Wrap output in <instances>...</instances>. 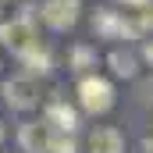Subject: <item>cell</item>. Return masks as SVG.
Here are the masks:
<instances>
[{"label":"cell","mask_w":153,"mask_h":153,"mask_svg":"<svg viewBox=\"0 0 153 153\" xmlns=\"http://www.w3.org/2000/svg\"><path fill=\"white\" fill-rule=\"evenodd\" d=\"M46 153H75V143H71L68 135H50V143H46Z\"/></svg>","instance_id":"obj_11"},{"label":"cell","mask_w":153,"mask_h":153,"mask_svg":"<svg viewBox=\"0 0 153 153\" xmlns=\"http://www.w3.org/2000/svg\"><path fill=\"white\" fill-rule=\"evenodd\" d=\"M46 143H50V132H46V125H22V146L29 153H46Z\"/></svg>","instance_id":"obj_8"},{"label":"cell","mask_w":153,"mask_h":153,"mask_svg":"<svg viewBox=\"0 0 153 153\" xmlns=\"http://www.w3.org/2000/svg\"><path fill=\"white\" fill-rule=\"evenodd\" d=\"M89 153H125V139L117 128H96L89 135Z\"/></svg>","instance_id":"obj_6"},{"label":"cell","mask_w":153,"mask_h":153,"mask_svg":"<svg viewBox=\"0 0 153 153\" xmlns=\"http://www.w3.org/2000/svg\"><path fill=\"white\" fill-rule=\"evenodd\" d=\"M139 100H143L146 107H153V78H146V82H139Z\"/></svg>","instance_id":"obj_12"},{"label":"cell","mask_w":153,"mask_h":153,"mask_svg":"<svg viewBox=\"0 0 153 153\" xmlns=\"http://www.w3.org/2000/svg\"><path fill=\"white\" fill-rule=\"evenodd\" d=\"M93 29H96V32H103V36H121L125 29H128V32H139V25H135V22L128 25L125 18H117L114 11H100V14L93 18Z\"/></svg>","instance_id":"obj_7"},{"label":"cell","mask_w":153,"mask_h":153,"mask_svg":"<svg viewBox=\"0 0 153 153\" xmlns=\"http://www.w3.org/2000/svg\"><path fill=\"white\" fill-rule=\"evenodd\" d=\"M117 4H128V7H143L146 0H117Z\"/></svg>","instance_id":"obj_14"},{"label":"cell","mask_w":153,"mask_h":153,"mask_svg":"<svg viewBox=\"0 0 153 153\" xmlns=\"http://www.w3.org/2000/svg\"><path fill=\"white\" fill-rule=\"evenodd\" d=\"M78 100H82V107L89 111V114H107L111 107H114V89H111V82L107 78H82L78 82Z\"/></svg>","instance_id":"obj_1"},{"label":"cell","mask_w":153,"mask_h":153,"mask_svg":"<svg viewBox=\"0 0 153 153\" xmlns=\"http://www.w3.org/2000/svg\"><path fill=\"white\" fill-rule=\"evenodd\" d=\"M0 39H4V46H7V50H14L18 57H25L32 46H39L36 29H32V22H29V18H14V22L0 25Z\"/></svg>","instance_id":"obj_2"},{"label":"cell","mask_w":153,"mask_h":153,"mask_svg":"<svg viewBox=\"0 0 153 153\" xmlns=\"http://www.w3.org/2000/svg\"><path fill=\"white\" fill-rule=\"evenodd\" d=\"M78 11H82L78 0H46L39 14H43V22H46L50 29L64 32V29H71V25L78 22Z\"/></svg>","instance_id":"obj_3"},{"label":"cell","mask_w":153,"mask_h":153,"mask_svg":"<svg viewBox=\"0 0 153 153\" xmlns=\"http://www.w3.org/2000/svg\"><path fill=\"white\" fill-rule=\"evenodd\" d=\"M22 61L29 64V71H32V75H36V71H39V75H46V71H50V57H46V50H39V46H32Z\"/></svg>","instance_id":"obj_10"},{"label":"cell","mask_w":153,"mask_h":153,"mask_svg":"<svg viewBox=\"0 0 153 153\" xmlns=\"http://www.w3.org/2000/svg\"><path fill=\"white\" fill-rule=\"evenodd\" d=\"M111 68H114V75L132 78L135 75V57H132L128 50H114V53H111Z\"/></svg>","instance_id":"obj_9"},{"label":"cell","mask_w":153,"mask_h":153,"mask_svg":"<svg viewBox=\"0 0 153 153\" xmlns=\"http://www.w3.org/2000/svg\"><path fill=\"white\" fill-rule=\"evenodd\" d=\"M143 53H146V61H153V43L146 46V50H143Z\"/></svg>","instance_id":"obj_15"},{"label":"cell","mask_w":153,"mask_h":153,"mask_svg":"<svg viewBox=\"0 0 153 153\" xmlns=\"http://www.w3.org/2000/svg\"><path fill=\"white\" fill-rule=\"evenodd\" d=\"M0 139H4V125H0Z\"/></svg>","instance_id":"obj_16"},{"label":"cell","mask_w":153,"mask_h":153,"mask_svg":"<svg viewBox=\"0 0 153 153\" xmlns=\"http://www.w3.org/2000/svg\"><path fill=\"white\" fill-rule=\"evenodd\" d=\"M143 153H153V135H150V139H143Z\"/></svg>","instance_id":"obj_13"},{"label":"cell","mask_w":153,"mask_h":153,"mask_svg":"<svg viewBox=\"0 0 153 153\" xmlns=\"http://www.w3.org/2000/svg\"><path fill=\"white\" fill-rule=\"evenodd\" d=\"M4 100L14 111H32L39 103V89L32 78H11V82H4Z\"/></svg>","instance_id":"obj_4"},{"label":"cell","mask_w":153,"mask_h":153,"mask_svg":"<svg viewBox=\"0 0 153 153\" xmlns=\"http://www.w3.org/2000/svg\"><path fill=\"white\" fill-rule=\"evenodd\" d=\"M43 125H46V132H53V135H68V132H75L78 114L64 103V100H53V103L46 107V114H43Z\"/></svg>","instance_id":"obj_5"}]
</instances>
